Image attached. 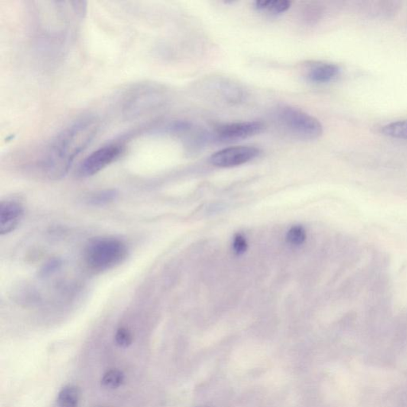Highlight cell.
<instances>
[{
	"instance_id": "cell-1",
	"label": "cell",
	"mask_w": 407,
	"mask_h": 407,
	"mask_svg": "<svg viewBox=\"0 0 407 407\" xmlns=\"http://www.w3.org/2000/svg\"><path fill=\"white\" fill-rule=\"evenodd\" d=\"M100 121L92 115L84 117L69 124L46 146L37 162L46 176L57 180L64 178L76 158L95 139Z\"/></svg>"
},
{
	"instance_id": "cell-2",
	"label": "cell",
	"mask_w": 407,
	"mask_h": 407,
	"mask_svg": "<svg viewBox=\"0 0 407 407\" xmlns=\"http://www.w3.org/2000/svg\"><path fill=\"white\" fill-rule=\"evenodd\" d=\"M127 247L122 240L112 237L95 239L85 250L87 264L95 272H104L118 266L125 260Z\"/></svg>"
},
{
	"instance_id": "cell-3",
	"label": "cell",
	"mask_w": 407,
	"mask_h": 407,
	"mask_svg": "<svg viewBox=\"0 0 407 407\" xmlns=\"http://www.w3.org/2000/svg\"><path fill=\"white\" fill-rule=\"evenodd\" d=\"M278 119L288 133L299 140H317L322 134L319 120L298 108L283 107L278 112Z\"/></svg>"
},
{
	"instance_id": "cell-4",
	"label": "cell",
	"mask_w": 407,
	"mask_h": 407,
	"mask_svg": "<svg viewBox=\"0 0 407 407\" xmlns=\"http://www.w3.org/2000/svg\"><path fill=\"white\" fill-rule=\"evenodd\" d=\"M162 97V90L157 85L141 84L126 92L122 110L127 117H140L160 105Z\"/></svg>"
},
{
	"instance_id": "cell-5",
	"label": "cell",
	"mask_w": 407,
	"mask_h": 407,
	"mask_svg": "<svg viewBox=\"0 0 407 407\" xmlns=\"http://www.w3.org/2000/svg\"><path fill=\"white\" fill-rule=\"evenodd\" d=\"M125 151L121 143H110L92 152L82 162L78 175L82 178L94 176L118 160Z\"/></svg>"
},
{
	"instance_id": "cell-6",
	"label": "cell",
	"mask_w": 407,
	"mask_h": 407,
	"mask_svg": "<svg viewBox=\"0 0 407 407\" xmlns=\"http://www.w3.org/2000/svg\"><path fill=\"white\" fill-rule=\"evenodd\" d=\"M259 153L254 146H231L216 152L210 158V162L217 167H235L253 160Z\"/></svg>"
},
{
	"instance_id": "cell-7",
	"label": "cell",
	"mask_w": 407,
	"mask_h": 407,
	"mask_svg": "<svg viewBox=\"0 0 407 407\" xmlns=\"http://www.w3.org/2000/svg\"><path fill=\"white\" fill-rule=\"evenodd\" d=\"M264 124L261 122H236L219 126L217 129V135L221 140H240L261 133Z\"/></svg>"
},
{
	"instance_id": "cell-8",
	"label": "cell",
	"mask_w": 407,
	"mask_h": 407,
	"mask_svg": "<svg viewBox=\"0 0 407 407\" xmlns=\"http://www.w3.org/2000/svg\"><path fill=\"white\" fill-rule=\"evenodd\" d=\"M24 216V208L18 200L7 199L0 204V234H9L20 225Z\"/></svg>"
},
{
	"instance_id": "cell-9",
	"label": "cell",
	"mask_w": 407,
	"mask_h": 407,
	"mask_svg": "<svg viewBox=\"0 0 407 407\" xmlns=\"http://www.w3.org/2000/svg\"><path fill=\"white\" fill-rule=\"evenodd\" d=\"M340 72V67L335 64H314L308 69L307 77L314 83H328L337 78Z\"/></svg>"
},
{
	"instance_id": "cell-10",
	"label": "cell",
	"mask_w": 407,
	"mask_h": 407,
	"mask_svg": "<svg viewBox=\"0 0 407 407\" xmlns=\"http://www.w3.org/2000/svg\"><path fill=\"white\" fill-rule=\"evenodd\" d=\"M81 390L76 385H66L61 390L57 395V406L77 407L81 399Z\"/></svg>"
},
{
	"instance_id": "cell-11",
	"label": "cell",
	"mask_w": 407,
	"mask_h": 407,
	"mask_svg": "<svg viewBox=\"0 0 407 407\" xmlns=\"http://www.w3.org/2000/svg\"><path fill=\"white\" fill-rule=\"evenodd\" d=\"M291 6L288 0H259L255 2V7L258 11H266L272 14H279L286 12Z\"/></svg>"
},
{
	"instance_id": "cell-12",
	"label": "cell",
	"mask_w": 407,
	"mask_h": 407,
	"mask_svg": "<svg viewBox=\"0 0 407 407\" xmlns=\"http://www.w3.org/2000/svg\"><path fill=\"white\" fill-rule=\"evenodd\" d=\"M381 132L388 137L407 140V120L386 124L382 127Z\"/></svg>"
},
{
	"instance_id": "cell-13",
	"label": "cell",
	"mask_w": 407,
	"mask_h": 407,
	"mask_svg": "<svg viewBox=\"0 0 407 407\" xmlns=\"http://www.w3.org/2000/svg\"><path fill=\"white\" fill-rule=\"evenodd\" d=\"M125 380V375L118 369H111L105 372L101 379V385L108 389H117L123 385Z\"/></svg>"
},
{
	"instance_id": "cell-14",
	"label": "cell",
	"mask_w": 407,
	"mask_h": 407,
	"mask_svg": "<svg viewBox=\"0 0 407 407\" xmlns=\"http://www.w3.org/2000/svg\"><path fill=\"white\" fill-rule=\"evenodd\" d=\"M118 192L115 189H105L92 194L88 199L89 204L95 206H103L117 200Z\"/></svg>"
},
{
	"instance_id": "cell-15",
	"label": "cell",
	"mask_w": 407,
	"mask_h": 407,
	"mask_svg": "<svg viewBox=\"0 0 407 407\" xmlns=\"http://www.w3.org/2000/svg\"><path fill=\"white\" fill-rule=\"evenodd\" d=\"M306 231L302 226L297 225L291 227L286 236V240L291 245L299 246L305 242Z\"/></svg>"
},
{
	"instance_id": "cell-16",
	"label": "cell",
	"mask_w": 407,
	"mask_h": 407,
	"mask_svg": "<svg viewBox=\"0 0 407 407\" xmlns=\"http://www.w3.org/2000/svg\"><path fill=\"white\" fill-rule=\"evenodd\" d=\"M115 341L119 347L126 348L131 345L133 341L132 334L127 328L121 327L117 330L115 334Z\"/></svg>"
},
{
	"instance_id": "cell-17",
	"label": "cell",
	"mask_w": 407,
	"mask_h": 407,
	"mask_svg": "<svg viewBox=\"0 0 407 407\" xmlns=\"http://www.w3.org/2000/svg\"><path fill=\"white\" fill-rule=\"evenodd\" d=\"M232 247L236 254H243L247 249V240L242 235H236L233 240Z\"/></svg>"
},
{
	"instance_id": "cell-18",
	"label": "cell",
	"mask_w": 407,
	"mask_h": 407,
	"mask_svg": "<svg viewBox=\"0 0 407 407\" xmlns=\"http://www.w3.org/2000/svg\"><path fill=\"white\" fill-rule=\"evenodd\" d=\"M59 262L57 261H52L50 262V263H48L46 265V267H45L44 270H43V274H48L50 273V272H53V270H55L57 266H59Z\"/></svg>"
}]
</instances>
